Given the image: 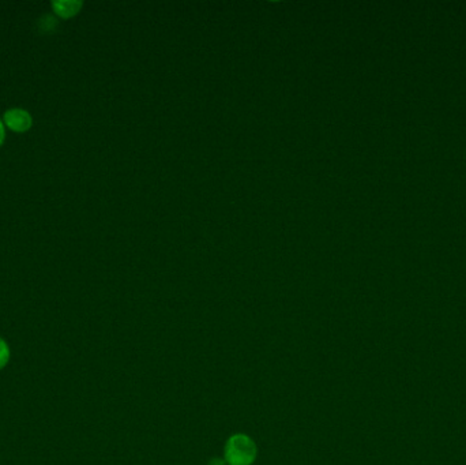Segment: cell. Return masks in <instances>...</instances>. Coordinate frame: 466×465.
Wrapping results in <instances>:
<instances>
[{"instance_id": "obj_1", "label": "cell", "mask_w": 466, "mask_h": 465, "mask_svg": "<svg viewBox=\"0 0 466 465\" xmlns=\"http://www.w3.org/2000/svg\"><path fill=\"white\" fill-rule=\"evenodd\" d=\"M257 459V445L245 434L232 435L225 445V463L228 465H251Z\"/></svg>"}, {"instance_id": "obj_2", "label": "cell", "mask_w": 466, "mask_h": 465, "mask_svg": "<svg viewBox=\"0 0 466 465\" xmlns=\"http://www.w3.org/2000/svg\"><path fill=\"white\" fill-rule=\"evenodd\" d=\"M3 123L10 130L16 131V132H25L32 127L33 119L29 112L21 110V108H13V110L4 112Z\"/></svg>"}, {"instance_id": "obj_3", "label": "cell", "mask_w": 466, "mask_h": 465, "mask_svg": "<svg viewBox=\"0 0 466 465\" xmlns=\"http://www.w3.org/2000/svg\"><path fill=\"white\" fill-rule=\"evenodd\" d=\"M82 7V1L78 0H55L52 1V8L59 17L71 18L79 13Z\"/></svg>"}, {"instance_id": "obj_4", "label": "cell", "mask_w": 466, "mask_h": 465, "mask_svg": "<svg viewBox=\"0 0 466 465\" xmlns=\"http://www.w3.org/2000/svg\"><path fill=\"white\" fill-rule=\"evenodd\" d=\"M8 356H10L8 348H7L6 343L0 338V369H1L3 366H6L7 360H8Z\"/></svg>"}, {"instance_id": "obj_5", "label": "cell", "mask_w": 466, "mask_h": 465, "mask_svg": "<svg viewBox=\"0 0 466 465\" xmlns=\"http://www.w3.org/2000/svg\"><path fill=\"white\" fill-rule=\"evenodd\" d=\"M4 138H6V131H4V123L0 120V147L1 144L4 142Z\"/></svg>"}, {"instance_id": "obj_6", "label": "cell", "mask_w": 466, "mask_h": 465, "mask_svg": "<svg viewBox=\"0 0 466 465\" xmlns=\"http://www.w3.org/2000/svg\"><path fill=\"white\" fill-rule=\"evenodd\" d=\"M209 465H226V463H225V460H221V459H214L209 463Z\"/></svg>"}]
</instances>
